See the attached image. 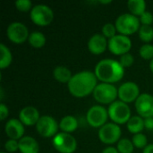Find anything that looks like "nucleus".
<instances>
[{
	"instance_id": "f257e3e1",
	"label": "nucleus",
	"mask_w": 153,
	"mask_h": 153,
	"mask_svg": "<svg viewBox=\"0 0 153 153\" xmlns=\"http://www.w3.org/2000/svg\"><path fill=\"white\" fill-rule=\"evenodd\" d=\"M97 76L91 71H82L73 75L67 83L69 92L76 98H83L90 95L95 90L97 84Z\"/></svg>"
},
{
	"instance_id": "f03ea898",
	"label": "nucleus",
	"mask_w": 153,
	"mask_h": 153,
	"mask_svg": "<svg viewBox=\"0 0 153 153\" xmlns=\"http://www.w3.org/2000/svg\"><path fill=\"white\" fill-rule=\"evenodd\" d=\"M94 74L102 82L113 83L124 77L125 68L117 60L102 59L96 65Z\"/></svg>"
},
{
	"instance_id": "7ed1b4c3",
	"label": "nucleus",
	"mask_w": 153,
	"mask_h": 153,
	"mask_svg": "<svg viewBox=\"0 0 153 153\" xmlns=\"http://www.w3.org/2000/svg\"><path fill=\"white\" fill-rule=\"evenodd\" d=\"M140 19L132 13H124L117 17L116 21V28L122 35H131L139 30Z\"/></svg>"
},
{
	"instance_id": "20e7f679",
	"label": "nucleus",
	"mask_w": 153,
	"mask_h": 153,
	"mask_svg": "<svg viewBox=\"0 0 153 153\" xmlns=\"http://www.w3.org/2000/svg\"><path fill=\"white\" fill-rule=\"evenodd\" d=\"M108 112L110 119L117 125L126 124L132 117L130 108L126 103L121 100H116L110 104Z\"/></svg>"
},
{
	"instance_id": "39448f33",
	"label": "nucleus",
	"mask_w": 153,
	"mask_h": 153,
	"mask_svg": "<svg viewBox=\"0 0 153 153\" xmlns=\"http://www.w3.org/2000/svg\"><path fill=\"white\" fill-rule=\"evenodd\" d=\"M118 96V90L111 83H100L93 91L94 99L101 104H112Z\"/></svg>"
},
{
	"instance_id": "423d86ee",
	"label": "nucleus",
	"mask_w": 153,
	"mask_h": 153,
	"mask_svg": "<svg viewBox=\"0 0 153 153\" xmlns=\"http://www.w3.org/2000/svg\"><path fill=\"white\" fill-rule=\"evenodd\" d=\"M30 19L39 26H47L52 22L54 13L52 9L46 4H37L34 5L30 11Z\"/></svg>"
},
{
	"instance_id": "0eeeda50",
	"label": "nucleus",
	"mask_w": 153,
	"mask_h": 153,
	"mask_svg": "<svg viewBox=\"0 0 153 153\" xmlns=\"http://www.w3.org/2000/svg\"><path fill=\"white\" fill-rule=\"evenodd\" d=\"M53 145L60 153H74L77 148V142L70 134L62 132L53 138Z\"/></svg>"
},
{
	"instance_id": "6e6552de",
	"label": "nucleus",
	"mask_w": 153,
	"mask_h": 153,
	"mask_svg": "<svg viewBox=\"0 0 153 153\" xmlns=\"http://www.w3.org/2000/svg\"><path fill=\"white\" fill-rule=\"evenodd\" d=\"M59 125L56 119L50 116H42L36 125V130L39 134L44 138H49L57 134Z\"/></svg>"
},
{
	"instance_id": "1a4fd4ad",
	"label": "nucleus",
	"mask_w": 153,
	"mask_h": 153,
	"mask_svg": "<svg viewBox=\"0 0 153 153\" xmlns=\"http://www.w3.org/2000/svg\"><path fill=\"white\" fill-rule=\"evenodd\" d=\"M108 48L111 53L117 56H122L129 53V50L132 48V41L128 36L118 34L109 39Z\"/></svg>"
},
{
	"instance_id": "9d476101",
	"label": "nucleus",
	"mask_w": 153,
	"mask_h": 153,
	"mask_svg": "<svg viewBox=\"0 0 153 153\" xmlns=\"http://www.w3.org/2000/svg\"><path fill=\"white\" fill-rule=\"evenodd\" d=\"M6 35L8 39L15 44L23 43L30 36L28 28L19 22H13L9 24L6 30Z\"/></svg>"
},
{
	"instance_id": "9b49d317",
	"label": "nucleus",
	"mask_w": 153,
	"mask_h": 153,
	"mask_svg": "<svg viewBox=\"0 0 153 153\" xmlns=\"http://www.w3.org/2000/svg\"><path fill=\"white\" fill-rule=\"evenodd\" d=\"M121 136V129L115 123H107L99 130V138L105 144L117 143Z\"/></svg>"
},
{
	"instance_id": "f8f14e48",
	"label": "nucleus",
	"mask_w": 153,
	"mask_h": 153,
	"mask_svg": "<svg viewBox=\"0 0 153 153\" xmlns=\"http://www.w3.org/2000/svg\"><path fill=\"white\" fill-rule=\"evenodd\" d=\"M108 117V110L102 106H93L91 107L86 115V119L88 124L92 127H101L105 124H107Z\"/></svg>"
},
{
	"instance_id": "ddd939ff",
	"label": "nucleus",
	"mask_w": 153,
	"mask_h": 153,
	"mask_svg": "<svg viewBox=\"0 0 153 153\" xmlns=\"http://www.w3.org/2000/svg\"><path fill=\"white\" fill-rule=\"evenodd\" d=\"M140 95V89L135 82H126L118 88V97L121 101L126 104L136 101Z\"/></svg>"
},
{
	"instance_id": "4468645a",
	"label": "nucleus",
	"mask_w": 153,
	"mask_h": 153,
	"mask_svg": "<svg viewBox=\"0 0 153 153\" xmlns=\"http://www.w3.org/2000/svg\"><path fill=\"white\" fill-rule=\"evenodd\" d=\"M135 108L140 117L148 118L153 117V96L143 93L135 101Z\"/></svg>"
},
{
	"instance_id": "2eb2a0df",
	"label": "nucleus",
	"mask_w": 153,
	"mask_h": 153,
	"mask_svg": "<svg viewBox=\"0 0 153 153\" xmlns=\"http://www.w3.org/2000/svg\"><path fill=\"white\" fill-rule=\"evenodd\" d=\"M4 132L6 135L12 140H20L24 134V126L23 124L15 118L8 120L4 126Z\"/></svg>"
},
{
	"instance_id": "dca6fc26",
	"label": "nucleus",
	"mask_w": 153,
	"mask_h": 153,
	"mask_svg": "<svg viewBox=\"0 0 153 153\" xmlns=\"http://www.w3.org/2000/svg\"><path fill=\"white\" fill-rule=\"evenodd\" d=\"M108 45L107 41V38L104 37L102 34H94L91 37L88 41V49L91 53L94 55H100L105 52Z\"/></svg>"
},
{
	"instance_id": "f3484780",
	"label": "nucleus",
	"mask_w": 153,
	"mask_h": 153,
	"mask_svg": "<svg viewBox=\"0 0 153 153\" xmlns=\"http://www.w3.org/2000/svg\"><path fill=\"white\" fill-rule=\"evenodd\" d=\"M39 113L38 109L32 106L24 107L19 113V120L25 126H34L37 125L39 120Z\"/></svg>"
},
{
	"instance_id": "a211bd4d",
	"label": "nucleus",
	"mask_w": 153,
	"mask_h": 153,
	"mask_svg": "<svg viewBox=\"0 0 153 153\" xmlns=\"http://www.w3.org/2000/svg\"><path fill=\"white\" fill-rule=\"evenodd\" d=\"M18 143L19 152L21 153H39V152L38 142L31 136H23Z\"/></svg>"
},
{
	"instance_id": "6ab92c4d",
	"label": "nucleus",
	"mask_w": 153,
	"mask_h": 153,
	"mask_svg": "<svg viewBox=\"0 0 153 153\" xmlns=\"http://www.w3.org/2000/svg\"><path fill=\"white\" fill-rule=\"evenodd\" d=\"M78 127V120L73 116H65L59 122V128L64 133H73Z\"/></svg>"
},
{
	"instance_id": "aec40b11",
	"label": "nucleus",
	"mask_w": 153,
	"mask_h": 153,
	"mask_svg": "<svg viewBox=\"0 0 153 153\" xmlns=\"http://www.w3.org/2000/svg\"><path fill=\"white\" fill-rule=\"evenodd\" d=\"M126 126L130 133L134 134H140L144 128V120L140 116H134L126 123Z\"/></svg>"
},
{
	"instance_id": "412c9836",
	"label": "nucleus",
	"mask_w": 153,
	"mask_h": 153,
	"mask_svg": "<svg viewBox=\"0 0 153 153\" xmlns=\"http://www.w3.org/2000/svg\"><path fill=\"white\" fill-rule=\"evenodd\" d=\"M53 75L54 78L60 82H69L70 80L72 79V72L65 66H57L54 69L53 71Z\"/></svg>"
},
{
	"instance_id": "4be33fe9",
	"label": "nucleus",
	"mask_w": 153,
	"mask_h": 153,
	"mask_svg": "<svg viewBox=\"0 0 153 153\" xmlns=\"http://www.w3.org/2000/svg\"><path fill=\"white\" fill-rule=\"evenodd\" d=\"M127 6L131 13L135 16H141L146 12V2L144 0H129L127 2Z\"/></svg>"
},
{
	"instance_id": "5701e85b",
	"label": "nucleus",
	"mask_w": 153,
	"mask_h": 153,
	"mask_svg": "<svg viewBox=\"0 0 153 153\" xmlns=\"http://www.w3.org/2000/svg\"><path fill=\"white\" fill-rule=\"evenodd\" d=\"M0 55H1L0 68L4 69L11 65L13 57H12V53H11L10 49L3 43L0 44Z\"/></svg>"
},
{
	"instance_id": "b1692460",
	"label": "nucleus",
	"mask_w": 153,
	"mask_h": 153,
	"mask_svg": "<svg viewBox=\"0 0 153 153\" xmlns=\"http://www.w3.org/2000/svg\"><path fill=\"white\" fill-rule=\"evenodd\" d=\"M28 41L30 46L36 48H40L46 44V37L42 32L33 31L30 34Z\"/></svg>"
},
{
	"instance_id": "393cba45",
	"label": "nucleus",
	"mask_w": 153,
	"mask_h": 153,
	"mask_svg": "<svg viewBox=\"0 0 153 153\" xmlns=\"http://www.w3.org/2000/svg\"><path fill=\"white\" fill-rule=\"evenodd\" d=\"M139 37L144 42H150L153 39V28L151 25H142L139 29Z\"/></svg>"
},
{
	"instance_id": "a878e982",
	"label": "nucleus",
	"mask_w": 153,
	"mask_h": 153,
	"mask_svg": "<svg viewBox=\"0 0 153 153\" xmlns=\"http://www.w3.org/2000/svg\"><path fill=\"white\" fill-rule=\"evenodd\" d=\"M134 144L133 143L126 138L121 139L117 143V151L119 153H133L134 152Z\"/></svg>"
},
{
	"instance_id": "bb28decb",
	"label": "nucleus",
	"mask_w": 153,
	"mask_h": 153,
	"mask_svg": "<svg viewBox=\"0 0 153 153\" xmlns=\"http://www.w3.org/2000/svg\"><path fill=\"white\" fill-rule=\"evenodd\" d=\"M132 143L134 147L138 149H143L148 145V139L143 134H136L133 136Z\"/></svg>"
},
{
	"instance_id": "cd10ccee",
	"label": "nucleus",
	"mask_w": 153,
	"mask_h": 153,
	"mask_svg": "<svg viewBox=\"0 0 153 153\" xmlns=\"http://www.w3.org/2000/svg\"><path fill=\"white\" fill-rule=\"evenodd\" d=\"M140 56L145 60L153 59V46L151 44H144L140 48Z\"/></svg>"
},
{
	"instance_id": "c85d7f7f",
	"label": "nucleus",
	"mask_w": 153,
	"mask_h": 153,
	"mask_svg": "<svg viewBox=\"0 0 153 153\" xmlns=\"http://www.w3.org/2000/svg\"><path fill=\"white\" fill-rule=\"evenodd\" d=\"M116 32H117L116 25H114L111 22H108L102 27V35L106 38L108 39L113 38L114 36H116Z\"/></svg>"
},
{
	"instance_id": "c756f323",
	"label": "nucleus",
	"mask_w": 153,
	"mask_h": 153,
	"mask_svg": "<svg viewBox=\"0 0 153 153\" xmlns=\"http://www.w3.org/2000/svg\"><path fill=\"white\" fill-rule=\"evenodd\" d=\"M134 62V57L130 53H126V54L122 55L121 57H120V60H119V63L121 64V65L124 68L132 66Z\"/></svg>"
},
{
	"instance_id": "7c9ffc66",
	"label": "nucleus",
	"mask_w": 153,
	"mask_h": 153,
	"mask_svg": "<svg viewBox=\"0 0 153 153\" xmlns=\"http://www.w3.org/2000/svg\"><path fill=\"white\" fill-rule=\"evenodd\" d=\"M15 6L21 12H28L32 9V3L30 0H17L15 2Z\"/></svg>"
},
{
	"instance_id": "2f4dec72",
	"label": "nucleus",
	"mask_w": 153,
	"mask_h": 153,
	"mask_svg": "<svg viewBox=\"0 0 153 153\" xmlns=\"http://www.w3.org/2000/svg\"><path fill=\"white\" fill-rule=\"evenodd\" d=\"M4 149L6 152H15L19 151V143L16 140H8L4 143Z\"/></svg>"
},
{
	"instance_id": "473e14b6",
	"label": "nucleus",
	"mask_w": 153,
	"mask_h": 153,
	"mask_svg": "<svg viewBox=\"0 0 153 153\" xmlns=\"http://www.w3.org/2000/svg\"><path fill=\"white\" fill-rule=\"evenodd\" d=\"M140 22L143 23V25H152L153 23V14L151 12H144L140 16Z\"/></svg>"
},
{
	"instance_id": "72a5a7b5",
	"label": "nucleus",
	"mask_w": 153,
	"mask_h": 153,
	"mask_svg": "<svg viewBox=\"0 0 153 153\" xmlns=\"http://www.w3.org/2000/svg\"><path fill=\"white\" fill-rule=\"evenodd\" d=\"M8 114H9L8 108L4 103H1L0 104V119L4 121L8 117Z\"/></svg>"
},
{
	"instance_id": "f704fd0d",
	"label": "nucleus",
	"mask_w": 153,
	"mask_h": 153,
	"mask_svg": "<svg viewBox=\"0 0 153 153\" xmlns=\"http://www.w3.org/2000/svg\"><path fill=\"white\" fill-rule=\"evenodd\" d=\"M144 127L148 130H153V117L144 119Z\"/></svg>"
},
{
	"instance_id": "c9c22d12",
	"label": "nucleus",
	"mask_w": 153,
	"mask_h": 153,
	"mask_svg": "<svg viewBox=\"0 0 153 153\" xmlns=\"http://www.w3.org/2000/svg\"><path fill=\"white\" fill-rule=\"evenodd\" d=\"M101 153H119V152H118L117 149H116V148H114V147H108V148L104 149Z\"/></svg>"
},
{
	"instance_id": "e433bc0d",
	"label": "nucleus",
	"mask_w": 153,
	"mask_h": 153,
	"mask_svg": "<svg viewBox=\"0 0 153 153\" xmlns=\"http://www.w3.org/2000/svg\"><path fill=\"white\" fill-rule=\"evenodd\" d=\"M143 153H153V144H148L144 149Z\"/></svg>"
},
{
	"instance_id": "4c0bfd02",
	"label": "nucleus",
	"mask_w": 153,
	"mask_h": 153,
	"mask_svg": "<svg viewBox=\"0 0 153 153\" xmlns=\"http://www.w3.org/2000/svg\"><path fill=\"white\" fill-rule=\"evenodd\" d=\"M150 69H151V71L152 72L153 74V59L151 60V63H150Z\"/></svg>"
},
{
	"instance_id": "58836bf2",
	"label": "nucleus",
	"mask_w": 153,
	"mask_h": 153,
	"mask_svg": "<svg viewBox=\"0 0 153 153\" xmlns=\"http://www.w3.org/2000/svg\"><path fill=\"white\" fill-rule=\"evenodd\" d=\"M111 2H112L111 0H108V1H101V0H100V3H101V4H110Z\"/></svg>"
},
{
	"instance_id": "ea45409f",
	"label": "nucleus",
	"mask_w": 153,
	"mask_h": 153,
	"mask_svg": "<svg viewBox=\"0 0 153 153\" xmlns=\"http://www.w3.org/2000/svg\"><path fill=\"white\" fill-rule=\"evenodd\" d=\"M1 153H7V152H1Z\"/></svg>"
}]
</instances>
